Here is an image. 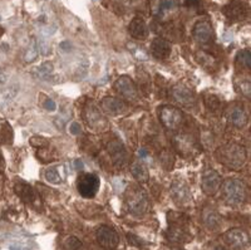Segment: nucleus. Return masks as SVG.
Returning a JSON list of instances; mask_svg holds the SVG:
<instances>
[{"label": "nucleus", "mask_w": 251, "mask_h": 250, "mask_svg": "<svg viewBox=\"0 0 251 250\" xmlns=\"http://www.w3.org/2000/svg\"><path fill=\"white\" fill-rule=\"evenodd\" d=\"M13 142V130L12 127L5 123L0 127V143L3 145H10Z\"/></svg>", "instance_id": "a878e982"}, {"label": "nucleus", "mask_w": 251, "mask_h": 250, "mask_svg": "<svg viewBox=\"0 0 251 250\" xmlns=\"http://www.w3.org/2000/svg\"><path fill=\"white\" fill-rule=\"evenodd\" d=\"M43 107L46 108V110H48V111H55V102L51 98H44L43 101Z\"/></svg>", "instance_id": "c9c22d12"}, {"label": "nucleus", "mask_w": 251, "mask_h": 250, "mask_svg": "<svg viewBox=\"0 0 251 250\" xmlns=\"http://www.w3.org/2000/svg\"><path fill=\"white\" fill-rule=\"evenodd\" d=\"M84 119H86L89 127L93 128L94 131H102L107 127V119L100 113V108L94 106L93 103L87 106L86 110H84Z\"/></svg>", "instance_id": "1a4fd4ad"}, {"label": "nucleus", "mask_w": 251, "mask_h": 250, "mask_svg": "<svg viewBox=\"0 0 251 250\" xmlns=\"http://www.w3.org/2000/svg\"><path fill=\"white\" fill-rule=\"evenodd\" d=\"M206 225H207L210 229H217L220 226V218L216 213L211 211V213H208L205 218Z\"/></svg>", "instance_id": "2f4dec72"}, {"label": "nucleus", "mask_w": 251, "mask_h": 250, "mask_svg": "<svg viewBox=\"0 0 251 250\" xmlns=\"http://www.w3.org/2000/svg\"><path fill=\"white\" fill-rule=\"evenodd\" d=\"M127 239H128L129 244H131V245H133V247L142 248L143 245L146 244V243L143 242L142 239H141V238H138V236H136V235H134V234H131V233H128V234H127Z\"/></svg>", "instance_id": "72a5a7b5"}, {"label": "nucleus", "mask_w": 251, "mask_h": 250, "mask_svg": "<svg viewBox=\"0 0 251 250\" xmlns=\"http://www.w3.org/2000/svg\"><path fill=\"white\" fill-rule=\"evenodd\" d=\"M227 119L228 122L232 123V125L236 126V127H244V126H246V123H248L249 117L243 107L235 106V107L230 108V111H228L227 113Z\"/></svg>", "instance_id": "5701e85b"}, {"label": "nucleus", "mask_w": 251, "mask_h": 250, "mask_svg": "<svg viewBox=\"0 0 251 250\" xmlns=\"http://www.w3.org/2000/svg\"><path fill=\"white\" fill-rule=\"evenodd\" d=\"M100 106L107 113L113 114V116H118V114H122L127 111V103L122 100V98H116V97H106L103 98Z\"/></svg>", "instance_id": "6ab92c4d"}, {"label": "nucleus", "mask_w": 251, "mask_h": 250, "mask_svg": "<svg viewBox=\"0 0 251 250\" xmlns=\"http://www.w3.org/2000/svg\"><path fill=\"white\" fill-rule=\"evenodd\" d=\"M131 172L133 177L140 182H147L150 179V173L147 167L141 162H134L131 166Z\"/></svg>", "instance_id": "b1692460"}, {"label": "nucleus", "mask_w": 251, "mask_h": 250, "mask_svg": "<svg viewBox=\"0 0 251 250\" xmlns=\"http://www.w3.org/2000/svg\"><path fill=\"white\" fill-rule=\"evenodd\" d=\"M161 164L163 165V167L171 168L175 164L174 154H171V151L166 150L161 154Z\"/></svg>", "instance_id": "7c9ffc66"}, {"label": "nucleus", "mask_w": 251, "mask_h": 250, "mask_svg": "<svg viewBox=\"0 0 251 250\" xmlns=\"http://www.w3.org/2000/svg\"><path fill=\"white\" fill-rule=\"evenodd\" d=\"M29 143H30L33 147L35 148H46L49 147V139L46 137L42 136H34L29 139Z\"/></svg>", "instance_id": "c756f323"}, {"label": "nucleus", "mask_w": 251, "mask_h": 250, "mask_svg": "<svg viewBox=\"0 0 251 250\" xmlns=\"http://www.w3.org/2000/svg\"><path fill=\"white\" fill-rule=\"evenodd\" d=\"M201 188L206 195H215L221 188V176L215 170H206L201 177Z\"/></svg>", "instance_id": "f8f14e48"}, {"label": "nucleus", "mask_w": 251, "mask_h": 250, "mask_svg": "<svg viewBox=\"0 0 251 250\" xmlns=\"http://www.w3.org/2000/svg\"><path fill=\"white\" fill-rule=\"evenodd\" d=\"M140 156H141V157L147 156V151H146L145 148H142V150H140Z\"/></svg>", "instance_id": "58836bf2"}, {"label": "nucleus", "mask_w": 251, "mask_h": 250, "mask_svg": "<svg viewBox=\"0 0 251 250\" xmlns=\"http://www.w3.org/2000/svg\"><path fill=\"white\" fill-rule=\"evenodd\" d=\"M171 196L178 205H185L191 199V193L187 184L182 180H175L171 184Z\"/></svg>", "instance_id": "f3484780"}, {"label": "nucleus", "mask_w": 251, "mask_h": 250, "mask_svg": "<svg viewBox=\"0 0 251 250\" xmlns=\"http://www.w3.org/2000/svg\"><path fill=\"white\" fill-rule=\"evenodd\" d=\"M160 119L166 128L169 130H177L183 122V113L181 110L172 106H163L160 110Z\"/></svg>", "instance_id": "423d86ee"}, {"label": "nucleus", "mask_w": 251, "mask_h": 250, "mask_svg": "<svg viewBox=\"0 0 251 250\" xmlns=\"http://www.w3.org/2000/svg\"><path fill=\"white\" fill-rule=\"evenodd\" d=\"M225 242L234 249L244 250L249 248L250 239L248 234L241 229H231L225 234Z\"/></svg>", "instance_id": "4468645a"}, {"label": "nucleus", "mask_w": 251, "mask_h": 250, "mask_svg": "<svg viewBox=\"0 0 251 250\" xmlns=\"http://www.w3.org/2000/svg\"><path fill=\"white\" fill-rule=\"evenodd\" d=\"M203 101H205V106L207 107L208 111L216 112V111H219L220 108H221V101H220L219 97L215 96V94H212V93L205 94V98H203Z\"/></svg>", "instance_id": "393cba45"}, {"label": "nucleus", "mask_w": 251, "mask_h": 250, "mask_svg": "<svg viewBox=\"0 0 251 250\" xmlns=\"http://www.w3.org/2000/svg\"><path fill=\"white\" fill-rule=\"evenodd\" d=\"M216 157L220 164L232 170L243 167L246 161V151L239 143H227L217 148Z\"/></svg>", "instance_id": "f257e3e1"}, {"label": "nucleus", "mask_w": 251, "mask_h": 250, "mask_svg": "<svg viewBox=\"0 0 251 250\" xmlns=\"http://www.w3.org/2000/svg\"><path fill=\"white\" fill-rule=\"evenodd\" d=\"M125 202L128 211L133 215H142L149 210L150 200L145 190L136 186L129 185L125 193Z\"/></svg>", "instance_id": "f03ea898"}, {"label": "nucleus", "mask_w": 251, "mask_h": 250, "mask_svg": "<svg viewBox=\"0 0 251 250\" xmlns=\"http://www.w3.org/2000/svg\"><path fill=\"white\" fill-rule=\"evenodd\" d=\"M185 5L187 8H194L199 10L202 5V0H185Z\"/></svg>", "instance_id": "f704fd0d"}, {"label": "nucleus", "mask_w": 251, "mask_h": 250, "mask_svg": "<svg viewBox=\"0 0 251 250\" xmlns=\"http://www.w3.org/2000/svg\"><path fill=\"white\" fill-rule=\"evenodd\" d=\"M169 230L167 238L174 243H185L188 238V218L181 213H169Z\"/></svg>", "instance_id": "7ed1b4c3"}, {"label": "nucleus", "mask_w": 251, "mask_h": 250, "mask_svg": "<svg viewBox=\"0 0 251 250\" xmlns=\"http://www.w3.org/2000/svg\"><path fill=\"white\" fill-rule=\"evenodd\" d=\"M75 168H77V170H80V168H83V162L80 161V160H75Z\"/></svg>", "instance_id": "4c0bfd02"}, {"label": "nucleus", "mask_w": 251, "mask_h": 250, "mask_svg": "<svg viewBox=\"0 0 251 250\" xmlns=\"http://www.w3.org/2000/svg\"><path fill=\"white\" fill-rule=\"evenodd\" d=\"M151 52L153 57L157 59H167L171 56L172 46L169 40L163 39V38H156L151 43Z\"/></svg>", "instance_id": "412c9836"}, {"label": "nucleus", "mask_w": 251, "mask_h": 250, "mask_svg": "<svg viewBox=\"0 0 251 250\" xmlns=\"http://www.w3.org/2000/svg\"><path fill=\"white\" fill-rule=\"evenodd\" d=\"M151 9L158 19L166 20L178 9V0H153Z\"/></svg>", "instance_id": "9b49d317"}, {"label": "nucleus", "mask_w": 251, "mask_h": 250, "mask_svg": "<svg viewBox=\"0 0 251 250\" xmlns=\"http://www.w3.org/2000/svg\"><path fill=\"white\" fill-rule=\"evenodd\" d=\"M4 34V29L1 28V27H0V37H1V35Z\"/></svg>", "instance_id": "a19ab883"}, {"label": "nucleus", "mask_w": 251, "mask_h": 250, "mask_svg": "<svg viewBox=\"0 0 251 250\" xmlns=\"http://www.w3.org/2000/svg\"><path fill=\"white\" fill-rule=\"evenodd\" d=\"M128 31L134 39L142 40L146 39L147 35H149V28H147V24H146L142 18H134L129 23Z\"/></svg>", "instance_id": "4be33fe9"}, {"label": "nucleus", "mask_w": 251, "mask_h": 250, "mask_svg": "<svg viewBox=\"0 0 251 250\" xmlns=\"http://www.w3.org/2000/svg\"><path fill=\"white\" fill-rule=\"evenodd\" d=\"M14 191L20 197V200L25 202V204H35L38 201V197H39L37 191L31 188L30 185L23 181H19L14 185Z\"/></svg>", "instance_id": "aec40b11"}, {"label": "nucleus", "mask_w": 251, "mask_h": 250, "mask_svg": "<svg viewBox=\"0 0 251 250\" xmlns=\"http://www.w3.org/2000/svg\"><path fill=\"white\" fill-rule=\"evenodd\" d=\"M4 166V161H3V157H1V154H0V167H3Z\"/></svg>", "instance_id": "ea45409f"}, {"label": "nucleus", "mask_w": 251, "mask_h": 250, "mask_svg": "<svg viewBox=\"0 0 251 250\" xmlns=\"http://www.w3.org/2000/svg\"><path fill=\"white\" fill-rule=\"evenodd\" d=\"M174 143L176 146V150L182 156L186 157H190L199 150V146H197L196 141L190 135H178V136L175 137Z\"/></svg>", "instance_id": "dca6fc26"}, {"label": "nucleus", "mask_w": 251, "mask_h": 250, "mask_svg": "<svg viewBox=\"0 0 251 250\" xmlns=\"http://www.w3.org/2000/svg\"><path fill=\"white\" fill-rule=\"evenodd\" d=\"M224 200L228 205H240L248 196V188L245 182L237 179H228L223 185Z\"/></svg>", "instance_id": "20e7f679"}, {"label": "nucleus", "mask_w": 251, "mask_h": 250, "mask_svg": "<svg viewBox=\"0 0 251 250\" xmlns=\"http://www.w3.org/2000/svg\"><path fill=\"white\" fill-rule=\"evenodd\" d=\"M114 89L118 92L122 97H125L126 100L128 101H136L138 97L137 87L134 84L133 81L127 76H122L118 78L114 83Z\"/></svg>", "instance_id": "ddd939ff"}, {"label": "nucleus", "mask_w": 251, "mask_h": 250, "mask_svg": "<svg viewBox=\"0 0 251 250\" xmlns=\"http://www.w3.org/2000/svg\"><path fill=\"white\" fill-rule=\"evenodd\" d=\"M71 132L73 135H78L80 134V127H79V123L77 122H73L71 125Z\"/></svg>", "instance_id": "e433bc0d"}, {"label": "nucleus", "mask_w": 251, "mask_h": 250, "mask_svg": "<svg viewBox=\"0 0 251 250\" xmlns=\"http://www.w3.org/2000/svg\"><path fill=\"white\" fill-rule=\"evenodd\" d=\"M51 71H53L51 63H44V64H42V66L38 68V77L42 78V80H49V77L51 76Z\"/></svg>", "instance_id": "cd10ccee"}, {"label": "nucleus", "mask_w": 251, "mask_h": 250, "mask_svg": "<svg viewBox=\"0 0 251 250\" xmlns=\"http://www.w3.org/2000/svg\"><path fill=\"white\" fill-rule=\"evenodd\" d=\"M100 177L92 172H82L77 179V190L80 196L92 199L100 190Z\"/></svg>", "instance_id": "39448f33"}, {"label": "nucleus", "mask_w": 251, "mask_h": 250, "mask_svg": "<svg viewBox=\"0 0 251 250\" xmlns=\"http://www.w3.org/2000/svg\"><path fill=\"white\" fill-rule=\"evenodd\" d=\"M64 247H66L67 250H79L82 248V243L75 236H69L64 242Z\"/></svg>", "instance_id": "473e14b6"}, {"label": "nucleus", "mask_w": 251, "mask_h": 250, "mask_svg": "<svg viewBox=\"0 0 251 250\" xmlns=\"http://www.w3.org/2000/svg\"><path fill=\"white\" fill-rule=\"evenodd\" d=\"M192 35H194L195 40L200 44H207L214 38V29L210 24L208 20H200L197 22L192 30Z\"/></svg>", "instance_id": "2eb2a0df"}, {"label": "nucleus", "mask_w": 251, "mask_h": 250, "mask_svg": "<svg viewBox=\"0 0 251 250\" xmlns=\"http://www.w3.org/2000/svg\"><path fill=\"white\" fill-rule=\"evenodd\" d=\"M96 239L100 247L108 250L116 249L120 243V236L117 231L114 230L113 227L106 226V225L98 227L96 231Z\"/></svg>", "instance_id": "6e6552de"}, {"label": "nucleus", "mask_w": 251, "mask_h": 250, "mask_svg": "<svg viewBox=\"0 0 251 250\" xmlns=\"http://www.w3.org/2000/svg\"><path fill=\"white\" fill-rule=\"evenodd\" d=\"M250 62H251L250 51L244 49V51H241L239 54H237V63H239L240 66H243L244 68L250 69V66H251Z\"/></svg>", "instance_id": "bb28decb"}, {"label": "nucleus", "mask_w": 251, "mask_h": 250, "mask_svg": "<svg viewBox=\"0 0 251 250\" xmlns=\"http://www.w3.org/2000/svg\"><path fill=\"white\" fill-rule=\"evenodd\" d=\"M223 13L230 22H240L248 17V6L240 0H231L223 8Z\"/></svg>", "instance_id": "9d476101"}, {"label": "nucleus", "mask_w": 251, "mask_h": 250, "mask_svg": "<svg viewBox=\"0 0 251 250\" xmlns=\"http://www.w3.org/2000/svg\"><path fill=\"white\" fill-rule=\"evenodd\" d=\"M171 94L177 103L185 107H191L196 102V96L194 92L185 85H175L171 89Z\"/></svg>", "instance_id": "a211bd4d"}, {"label": "nucleus", "mask_w": 251, "mask_h": 250, "mask_svg": "<svg viewBox=\"0 0 251 250\" xmlns=\"http://www.w3.org/2000/svg\"><path fill=\"white\" fill-rule=\"evenodd\" d=\"M107 151H108V154L111 156L113 164L118 168H123L128 164V152H127L125 145L121 142L120 139H111L108 145H107Z\"/></svg>", "instance_id": "0eeeda50"}, {"label": "nucleus", "mask_w": 251, "mask_h": 250, "mask_svg": "<svg viewBox=\"0 0 251 250\" xmlns=\"http://www.w3.org/2000/svg\"><path fill=\"white\" fill-rule=\"evenodd\" d=\"M215 250H225V249H224V248H216Z\"/></svg>", "instance_id": "79ce46f5"}, {"label": "nucleus", "mask_w": 251, "mask_h": 250, "mask_svg": "<svg viewBox=\"0 0 251 250\" xmlns=\"http://www.w3.org/2000/svg\"><path fill=\"white\" fill-rule=\"evenodd\" d=\"M44 176H46L47 181H49L50 184H59L60 182V175L55 167L47 168Z\"/></svg>", "instance_id": "c85d7f7f"}]
</instances>
